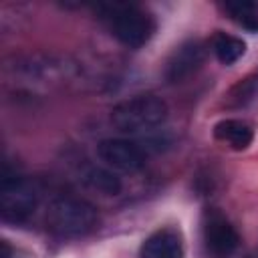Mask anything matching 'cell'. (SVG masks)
Listing matches in <instances>:
<instances>
[{
  "label": "cell",
  "mask_w": 258,
  "mask_h": 258,
  "mask_svg": "<svg viewBox=\"0 0 258 258\" xmlns=\"http://www.w3.org/2000/svg\"><path fill=\"white\" fill-rule=\"evenodd\" d=\"M38 204L34 183L22 175H4L0 181V216L6 222H26Z\"/></svg>",
  "instance_id": "3"
},
{
  "label": "cell",
  "mask_w": 258,
  "mask_h": 258,
  "mask_svg": "<svg viewBox=\"0 0 258 258\" xmlns=\"http://www.w3.org/2000/svg\"><path fill=\"white\" fill-rule=\"evenodd\" d=\"M99 222V214L93 204L81 198H56L46 210V226L60 236H83L91 232Z\"/></svg>",
  "instance_id": "2"
},
{
  "label": "cell",
  "mask_w": 258,
  "mask_h": 258,
  "mask_svg": "<svg viewBox=\"0 0 258 258\" xmlns=\"http://www.w3.org/2000/svg\"><path fill=\"white\" fill-rule=\"evenodd\" d=\"M85 181L89 187H93L105 196H117L123 189L119 175L111 167H91L85 173Z\"/></svg>",
  "instance_id": "10"
},
{
  "label": "cell",
  "mask_w": 258,
  "mask_h": 258,
  "mask_svg": "<svg viewBox=\"0 0 258 258\" xmlns=\"http://www.w3.org/2000/svg\"><path fill=\"white\" fill-rule=\"evenodd\" d=\"M167 103L155 95H137L111 109V125L121 133H141L159 127L167 119Z\"/></svg>",
  "instance_id": "1"
},
{
  "label": "cell",
  "mask_w": 258,
  "mask_h": 258,
  "mask_svg": "<svg viewBox=\"0 0 258 258\" xmlns=\"http://www.w3.org/2000/svg\"><path fill=\"white\" fill-rule=\"evenodd\" d=\"M204 56H206V50L200 40H189L181 44L179 48H175V52L167 62V79L171 83H177L189 77L194 71L200 69V64L204 62Z\"/></svg>",
  "instance_id": "6"
},
{
  "label": "cell",
  "mask_w": 258,
  "mask_h": 258,
  "mask_svg": "<svg viewBox=\"0 0 258 258\" xmlns=\"http://www.w3.org/2000/svg\"><path fill=\"white\" fill-rule=\"evenodd\" d=\"M212 48H214V54L218 56V60L222 64H232L244 54L246 44H244V40H240V38H236L232 34L220 32V34L214 36Z\"/></svg>",
  "instance_id": "11"
},
{
  "label": "cell",
  "mask_w": 258,
  "mask_h": 258,
  "mask_svg": "<svg viewBox=\"0 0 258 258\" xmlns=\"http://www.w3.org/2000/svg\"><path fill=\"white\" fill-rule=\"evenodd\" d=\"M214 137L228 143L232 149H246L254 139V131L240 119H224L214 125Z\"/></svg>",
  "instance_id": "9"
},
{
  "label": "cell",
  "mask_w": 258,
  "mask_h": 258,
  "mask_svg": "<svg viewBox=\"0 0 258 258\" xmlns=\"http://www.w3.org/2000/svg\"><path fill=\"white\" fill-rule=\"evenodd\" d=\"M99 159L117 171H137L145 165L147 153L129 139H103L97 145Z\"/></svg>",
  "instance_id": "5"
},
{
  "label": "cell",
  "mask_w": 258,
  "mask_h": 258,
  "mask_svg": "<svg viewBox=\"0 0 258 258\" xmlns=\"http://www.w3.org/2000/svg\"><path fill=\"white\" fill-rule=\"evenodd\" d=\"M204 238L212 252L216 254H230L236 250L240 238L234 226L220 214H212L204 226Z\"/></svg>",
  "instance_id": "7"
},
{
  "label": "cell",
  "mask_w": 258,
  "mask_h": 258,
  "mask_svg": "<svg viewBox=\"0 0 258 258\" xmlns=\"http://www.w3.org/2000/svg\"><path fill=\"white\" fill-rule=\"evenodd\" d=\"M107 16L115 38L129 48H139L153 36L155 30L153 18L137 6H125V4L109 6Z\"/></svg>",
  "instance_id": "4"
},
{
  "label": "cell",
  "mask_w": 258,
  "mask_h": 258,
  "mask_svg": "<svg viewBox=\"0 0 258 258\" xmlns=\"http://www.w3.org/2000/svg\"><path fill=\"white\" fill-rule=\"evenodd\" d=\"M139 256L141 258H183L181 238L173 230H157L141 244Z\"/></svg>",
  "instance_id": "8"
}]
</instances>
